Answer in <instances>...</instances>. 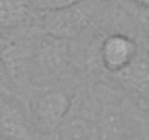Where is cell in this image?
<instances>
[{
	"mask_svg": "<svg viewBox=\"0 0 149 140\" xmlns=\"http://www.w3.org/2000/svg\"><path fill=\"white\" fill-rule=\"evenodd\" d=\"M91 10L81 5V2L64 9L44 12L42 15V28L45 34L64 40L79 37L88 28Z\"/></svg>",
	"mask_w": 149,
	"mask_h": 140,
	"instance_id": "cell-3",
	"label": "cell"
},
{
	"mask_svg": "<svg viewBox=\"0 0 149 140\" xmlns=\"http://www.w3.org/2000/svg\"><path fill=\"white\" fill-rule=\"evenodd\" d=\"M132 2L142 6V8H145V9H149V0H132Z\"/></svg>",
	"mask_w": 149,
	"mask_h": 140,
	"instance_id": "cell-11",
	"label": "cell"
},
{
	"mask_svg": "<svg viewBox=\"0 0 149 140\" xmlns=\"http://www.w3.org/2000/svg\"><path fill=\"white\" fill-rule=\"evenodd\" d=\"M102 66L113 73L127 69L137 57V42L124 34H111L101 44Z\"/></svg>",
	"mask_w": 149,
	"mask_h": 140,
	"instance_id": "cell-6",
	"label": "cell"
},
{
	"mask_svg": "<svg viewBox=\"0 0 149 140\" xmlns=\"http://www.w3.org/2000/svg\"><path fill=\"white\" fill-rule=\"evenodd\" d=\"M126 114L129 117L132 130L140 140H149V112L142 111L139 108H126Z\"/></svg>",
	"mask_w": 149,
	"mask_h": 140,
	"instance_id": "cell-8",
	"label": "cell"
},
{
	"mask_svg": "<svg viewBox=\"0 0 149 140\" xmlns=\"http://www.w3.org/2000/svg\"><path fill=\"white\" fill-rule=\"evenodd\" d=\"M81 0H28V3L41 12H48V10H57V9H64L72 5L79 3Z\"/></svg>",
	"mask_w": 149,
	"mask_h": 140,
	"instance_id": "cell-9",
	"label": "cell"
},
{
	"mask_svg": "<svg viewBox=\"0 0 149 140\" xmlns=\"http://www.w3.org/2000/svg\"><path fill=\"white\" fill-rule=\"evenodd\" d=\"M72 99L63 92L48 89L40 94L32 104V124L42 134L58 131L72 108Z\"/></svg>",
	"mask_w": 149,
	"mask_h": 140,
	"instance_id": "cell-2",
	"label": "cell"
},
{
	"mask_svg": "<svg viewBox=\"0 0 149 140\" xmlns=\"http://www.w3.org/2000/svg\"><path fill=\"white\" fill-rule=\"evenodd\" d=\"M28 0H0V29L22 24L28 13Z\"/></svg>",
	"mask_w": 149,
	"mask_h": 140,
	"instance_id": "cell-7",
	"label": "cell"
},
{
	"mask_svg": "<svg viewBox=\"0 0 149 140\" xmlns=\"http://www.w3.org/2000/svg\"><path fill=\"white\" fill-rule=\"evenodd\" d=\"M79 104L72 102V108L57 131V140H100L97 117L84 107V99Z\"/></svg>",
	"mask_w": 149,
	"mask_h": 140,
	"instance_id": "cell-5",
	"label": "cell"
},
{
	"mask_svg": "<svg viewBox=\"0 0 149 140\" xmlns=\"http://www.w3.org/2000/svg\"><path fill=\"white\" fill-rule=\"evenodd\" d=\"M2 51H3V48H0V92L12 95V94H9V86L12 85V80H10V78L8 75V70H6V66H5V61H3Z\"/></svg>",
	"mask_w": 149,
	"mask_h": 140,
	"instance_id": "cell-10",
	"label": "cell"
},
{
	"mask_svg": "<svg viewBox=\"0 0 149 140\" xmlns=\"http://www.w3.org/2000/svg\"><path fill=\"white\" fill-rule=\"evenodd\" d=\"M0 140H8V139H5L3 136H0Z\"/></svg>",
	"mask_w": 149,
	"mask_h": 140,
	"instance_id": "cell-12",
	"label": "cell"
},
{
	"mask_svg": "<svg viewBox=\"0 0 149 140\" xmlns=\"http://www.w3.org/2000/svg\"><path fill=\"white\" fill-rule=\"evenodd\" d=\"M69 64V40L45 35L32 51L31 69L40 80L50 82L60 78Z\"/></svg>",
	"mask_w": 149,
	"mask_h": 140,
	"instance_id": "cell-1",
	"label": "cell"
},
{
	"mask_svg": "<svg viewBox=\"0 0 149 140\" xmlns=\"http://www.w3.org/2000/svg\"><path fill=\"white\" fill-rule=\"evenodd\" d=\"M32 127L22 105L10 95L0 92V136L8 140H32Z\"/></svg>",
	"mask_w": 149,
	"mask_h": 140,
	"instance_id": "cell-4",
	"label": "cell"
}]
</instances>
